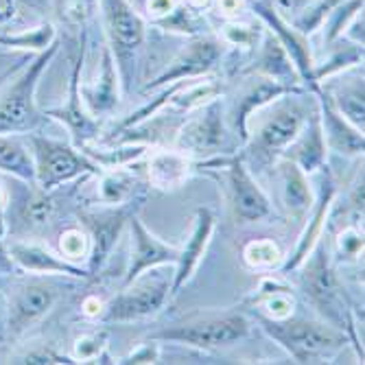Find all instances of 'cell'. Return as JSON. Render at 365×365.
<instances>
[{"instance_id":"1","label":"cell","mask_w":365,"mask_h":365,"mask_svg":"<svg viewBox=\"0 0 365 365\" xmlns=\"http://www.w3.org/2000/svg\"><path fill=\"white\" fill-rule=\"evenodd\" d=\"M295 272H300L297 287L304 293L307 302L317 311V315L324 322L344 330L363 361V348L359 344L354 324V309L350 307L348 293L344 289V282L335 269L333 256H330L324 239L313 247V252L302 260V264Z\"/></svg>"},{"instance_id":"2","label":"cell","mask_w":365,"mask_h":365,"mask_svg":"<svg viewBox=\"0 0 365 365\" xmlns=\"http://www.w3.org/2000/svg\"><path fill=\"white\" fill-rule=\"evenodd\" d=\"M252 317L295 363H328L346 348V344H350V337L344 330L324 319H307L297 315L287 319Z\"/></svg>"},{"instance_id":"3","label":"cell","mask_w":365,"mask_h":365,"mask_svg":"<svg viewBox=\"0 0 365 365\" xmlns=\"http://www.w3.org/2000/svg\"><path fill=\"white\" fill-rule=\"evenodd\" d=\"M252 333V319L241 311H223L195 315L184 322L164 326L149 335L155 341H169L199 350H223L247 339Z\"/></svg>"},{"instance_id":"4","label":"cell","mask_w":365,"mask_h":365,"mask_svg":"<svg viewBox=\"0 0 365 365\" xmlns=\"http://www.w3.org/2000/svg\"><path fill=\"white\" fill-rule=\"evenodd\" d=\"M57 51H59V42L42 51L11 81V86L0 94V134H11V136L33 134V131L42 127L46 114L40 112L38 108L36 90Z\"/></svg>"},{"instance_id":"5","label":"cell","mask_w":365,"mask_h":365,"mask_svg":"<svg viewBox=\"0 0 365 365\" xmlns=\"http://www.w3.org/2000/svg\"><path fill=\"white\" fill-rule=\"evenodd\" d=\"M103 16L106 44L110 46L116 68L127 92L134 79L138 53L147 40V20L136 11L129 0H96Z\"/></svg>"},{"instance_id":"6","label":"cell","mask_w":365,"mask_h":365,"mask_svg":"<svg viewBox=\"0 0 365 365\" xmlns=\"http://www.w3.org/2000/svg\"><path fill=\"white\" fill-rule=\"evenodd\" d=\"M171 284H173V272L169 276L155 269L140 274L136 280L123 284L120 293H116L108 304H103L98 322L129 324L158 315L173 295Z\"/></svg>"},{"instance_id":"7","label":"cell","mask_w":365,"mask_h":365,"mask_svg":"<svg viewBox=\"0 0 365 365\" xmlns=\"http://www.w3.org/2000/svg\"><path fill=\"white\" fill-rule=\"evenodd\" d=\"M29 143L33 162H36V184L44 190L53 192L79 178L101 173V167L71 143L38 134H33Z\"/></svg>"},{"instance_id":"8","label":"cell","mask_w":365,"mask_h":365,"mask_svg":"<svg viewBox=\"0 0 365 365\" xmlns=\"http://www.w3.org/2000/svg\"><path fill=\"white\" fill-rule=\"evenodd\" d=\"M210 167L223 171L225 175L227 202H230L232 217H235L237 223L241 225L260 223L274 215V206L269 202L267 192L260 188V184L252 175L243 155H230V158L219 155Z\"/></svg>"},{"instance_id":"9","label":"cell","mask_w":365,"mask_h":365,"mask_svg":"<svg viewBox=\"0 0 365 365\" xmlns=\"http://www.w3.org/2000/svg\"><path fill=\"white\" fill-rule=\"evenodd\" d=\"M227 129L221 96L190 112L173 136V149L195 160H208L227 153Z\"/></svg>"},{"instance_id":"10","label":"cell","mask_w":365,"mask_h":365,"mask_svg":"<svg viewBox=\"0 0 365 365\" xmlns=\"http://www.w3.org/2000/svg\"><path fill=\"white\" fill-rule=\"evenodd\" d=\"M307 108L300 101H295V98H287V101L278 103L254 134L252 149L258 155V160L278 162L293 145V140L300 136L302 127L307 125Z\"/></svg>"},{"instance_id":"11","label":"cell","mask_w":365,"mask_h":365,"mask_svg":"<svg viewBox=\"0 0 365 365\" xmlns=\"http://www.w3.org/2000/svg\"><path fill=\"white\" fill-rule=\"evenodd\" d=\"M227 44L217 36H192L186 46L167 63L164 68L149 86L147 90H158L162 86H169L175 81H188L210 75L217 66L223 61Z\"/></svg>"},{"instance_id":"12","label":"cell","mask_w":365,"mask_h":365,"mask_svg":"<svg viewBox=\"0 0 365 365\" xmlns=\"http://www.w3.org/2000/svg\"><path fill=\"white\" fill-rule=\"evenodd\" d=\"M131 212H136L134 206L123 204L106 206L103 210H88L81 215V223L90 235V254L86 260V269L90 272V278L101 274V269L106 267Z\"/></svg>"},{"instance_id":"13","label":"cell","mask_w":365,"mask_h":365,"mask_svg":"<svg viewBox=\"0 0 365 365\" xmlns=\"http://www.w3.org/2000/svg\"><path fill=\"white\" fill-rule=\"evenodd\" d=\"M83 59H86V36L81 42V53L73 63L71 71V83H68V98L61 108H53L46 110L44 114L48 118H55L57 123H61L66 129H68L71 140L77 149H86L90 145H94L98 140V134H101V123H98L96 116L90 114V110L86 108L83 98H81V71H83Z\"/></svg>"},{"instance_id":"14","label":"cell","mask_w":365,"mask_h":365,"mask_svg":"<svg viewBox=\"0 0 365 365\" xmlns=\"http://www.w3.org/2000/svg\"><path fill=\"white\" fill-rule=\"evenodd\" d=\"M254 16H258L260 24L267 26L276 40L282 44V48L287 51V55L291 57L293 66L297 75H300L302 83L307 90H311L315 86V61H313V53H311V44H309V38L302 36L300 31H297L289 20H284L274 7L269 0H252L247 5Z\"/></svg>"},{"instance_id":"15","label":"cell","mask_w":365,"mask_h":365,"mask_svg":"<svg viewBox=\"0 0 365 365\" xmlns=\"http://www.w3.org/2000/svg\"><path fill=\"white\" fill-rule=\"evenodd\" d=\"M127 223H129V232H131V250H129V260H127L123 284H129L131 280H136L140 274H145L149 269L175 267L180 247L158 239L143 223L138 212H131Z\"/></svg>"},{"instance_id":"16","label":"cell","mask_w":365,"mask_h":365,"mask_svg":"<svg viewBox=\"0 0 365 365\" xmlns=\"http://www.w3.org/2000/svg\"><path fill=\"white\" fill-rule=\"evenodd\" d=\"M59 300V287L51 280L33 278L20 282L11 295L9 304V333L22 335L26 330L44 319Z\"/></svg>"},{"instance_id":"17","label":"cell","mask_w":365,"mask_h":365,"mask_svg":"<svg viewBox=\"0 0 365 365\" xmlns=\"http://www.w3.org/2000/svg\"><path fill=\"white\" fill-rule=\"evenodd\" d=\"M322 173V184L317 188V195H315V202L304 219V230L300 235V241H297L293 254L282 262L280 272L282 274H289V272H295L297 267L302 264V260L313 252V247L324 239V230H326V221H328V212L335 204V197H337V184H335V178L330 173L328 164L319 169Z\"/></svg>"},{"instance_id":"18","label":"cell","mask_w":365,"mask_h":365,"mask_svg":"<svg viewBox=\"0 0 365 365\" xmlns=\"http://www.w3.org/2000/svg\"><path fill=\"white\" fill-rule=\"evenodd\" d=\"M315 96V103H317V114H319V123H322V131H324V140L328 145V149H333L341 155L348 158H359L363 155V131L356 129L352 123H348L339 110L335 108V103L330 101V94L328 90L317 83L311 90H307Z\"/></svg>"},{"instance_id":"19","label":"cell","mask_w":365,"mask_h":365,"mask_svg":"<svg viewBox=\"0 0 365 365\" xmlns=\"http://www.w3.org/2000/svg\"><path fill=\"white\" fill-rule=\"evenodd\" d=\"M217 227V215L210 208H197L195 210V219H192V230L190 237L186 241L184 247H180V256L173 267V284H171V293L178 295L195 276V272L202 264L206 250L212 241Z\"/></svg>"},{"instance_id":"20","label":"cell","mask_w":365,"mask_h":365,"mask_svg":"<svg viewBox=\"0 0 365 365\" xmlns=\"http://www.w3.org/2000/svg\"><path fill=\"white\" fill-rule=\"evenodd\" d=\"M9 254L20 272L33 274V276H63V278H90V272L81 264H75L48 250L42 243L31 241H14L9 243Z\"/></svg>"},{"instance_id":"21","label":"cell","mask_w":365,"mask_h":365,"mask_svg":"<svg viewBox=\"0 0 365 365\" xmlns=\"http://www.w3.org/2000/svg\"><path fill=\"white\" fill-rule=\"evenodd\" d=\"M147 184L162 192H173L182 188L197 169H204L206 160H195L178 149H151L147 151Z\"/></svg>"},{"instance_id":"22","label":"cell","mask_w":365,"mask_h":365,"mask_svg":"<svg viewBox=\"0 0 365 365\" xmlns=\"http://www.w3.org/2000/svg\"><path fill=\"white\" fill-rule=\"evenodd\" d=\"M291 94H300V92H295V90H291V88H287L274 79L252 75L250 83L237 96L235 110H232V125H235L239 140L250 143V118L254 112H258L262 106L278 101V98H282V96H291Z\"/></svg>"},{"instance_id":"23","label":"cell","mask_w":365,"mask_h":365,"mask_svg":"<svg viewBox=\"0 0 365 365\" xmlns=\"http://www.w3.org/2000/svg\"><path fill=\"white\" fill-rule=\"evenodd\" d=\"M81 98L86 108L90 110L92 116L103 118L108 114H112L118 103H120V94L123 90V81L116 68L114 55L110 51V46H103V55H101V68H98V75L92 83H81Z\"/></svg>"},{"instance_id":"24","label":"cell","mask_w":365,"mask_h":365,"mask_svg":"<svg viewBox=\"0 0 365 365\" xmlns=\"http://www.w3.org/2000/svg\"><path fill=\"white\" fill-rule=\"evenodd\" d=\"M245 73L274 79V81L295 90V92H300L304 88V83H302L300 75H297L291 57L287 55V51L282 48V44L276 40V36L269 29L262 31V38L258 42V55L252 61V66H247V68H245Z\"/></svg>"},{"instance_id":"25","label":"cell","mask_w":365,"mask_h":365,"mask_svg":"<svg viewBox=\"0 0 365 365\" xmlns=\"http://www.w3.org/2000/svg\"><path fill=\"white\" fill-rule=\"evenodd\" d=\"M326 151H328V145L324 140V131H322L317 103H315V110L307 118V125L302 127L300 136L293 140V145L287 149L282 158L295 162L307 175H313L326 164Z\"/></svg>"},{"instance_id":"26","label":"cell","mask_w":365,"mask_h":365,"mask_svg":"<svg viewBox=\"0 0 365 365\" xmlns=\"http://www.w3.org/2000/svg\"><path fill=\"white\" fill-rule=\"evenodd\" d=\"M278 173L282 184V204L289 210V215L297 221H304L313 202L315 192L311 188L309 175L297 167L295 162L280 158L278 160Z\"/></svg>"},{"instance_id":"27","label":"cell","mask_w":365,"mask_h":365,"mask_svg":"<svg viewBox=\"0 0 365 365\" xmlns=\"http://www.w3.org/2000/svg\"><path fill=\"white\" fill-rule=\"evenodd\" d=\"M250 313L267 319H287L295 315V295L289 284L278 278H262L258 291L247 300Z\"/></svg>"},{"instance_id":"28","label":"cell","mask_w":365,"mask_h":365,"mask_svg":"<svg viewBox=\"0 0 365 365\" xmlns=\"http://www.w3.org/2000/svg\"><path fill=\"white\" fill-rule=\"evenodd\" d=\"M101 180L96 186V197L103 206H123V204H134V199L140 188V178L129 171L127 167L118 169H103Z\"/></svg>"},{"instance_id":"29","label":"cell","mask_w":365,"mask_h":365,"mask_svg":"<svg viewBox=\"0 0 365 365\" xmlns=\"http://www.w3.org/2000/svg\"><path fill=\"white\" fill-rule=\"evenodd\" d=\"M0 173H7L18 182L36 184L33 153L11 134H0Z\"/></svg>"},{"instance_id":"30","label":"cell","mask_w":365,"mask_h":365,"mask_svg":"<svg viewBox=\"0 0 365 365\" xmlns=\"http://www.w3.org/2000/svg\"><path fill=\"white\" fill-rule=\"evenodd\" d=\"M22 186H24V190L18 202L20 204L18 206L20 221L31 230L48 225L55 215V199H53L51 190H44L38 184H26V182H22Z\"/></svg>"},{"instance_id":"31","label":"cell","mask_w":365,"mask_h":365,"mask_svg":"<svg viewBox=\"0 0 365 365\" xmlns=\"http://www.w3.org/2000/svg\"><path fill=\"white\" fill-rule=\"evenodd\" d=\"M328 90V88H326ZM330 101L335 103V108L339 110V114L352 123L356 129L363 131L365 127V103H363V79L356 83H348L341 86L337 90H328Z\"/></svg>"},{"instance_id":"32","label":"cell","mask_w":365,"mask_h":365,"mask_svg":"<svg viewBox=\"0 0 365 365\" xmlns=\"http://www.w3.org/2000/svg\"><path fill=\"white\" fill-rule=\"evenodd\" d=\"M243 260H245L247 267H252V269L272 272V269H280L282 267L284 252L272 239H256V241H250L243 247Z\"/></svg>"},{"instance_id":"33","label":"cell","mask_w":365,"mask_h":365,"mask_svg":"<svg viewBox=\"0 0 365 365\" xmlns=\"http://www.w3.org/2000/svg\"><path fill=\"white\" fill-rule=\"evenodd\" d=\"M57 42V31L53 24H40L29 31H20L16 36H0V44L7 48H24V51H46Z\"/></svg>"},{"instance_id":"34","label":"cell","mask_w":365,"mask_h":365,"mask_svg":"<svg viewBox=\"0 0 365 365\" xmlns=\"http://www.w3.org/2000/svg\"><path fill=\"white\" fill-rule=\"evenodd\" d=\"M262 26L260 24H250V22H243L239 18H232L225 22V26L221 29V40L227 44V46H235V48H245V51H252L258 46L260 38H262Z\"/></svg>"},{"instance_id":"35","label":"cell","mask_w":365,"mask_h":365,"mask_svg":"<svg viewBox=\"0 0 365 365\" xmlns=\"http://www.w3.org/2000/svg\"><path fill=\"white\" fill-rule=\"evenodd\" d=\"M57 250L59 256H63L66 260H71L75 264H79L81 260H88L90 254V235L86 227L79 225H71V227H63L59 241H57Z\"/></svg>"},{"instance_id":"36","label":"cell","mask_w":365,"mask_h":365,"mask_svg":"<svg viewBox=\"0 0 365 365\" xmlns=\"http://www.w3.org/2000/svg\"><path fill=\"white\" fill-rule=\"evenodd\" d=\"M339 3H344V0H309V5L297 14L293 18V26L302 33V36H311V33H315L317 29L324 26L326 18L330 16V11H333Z\"/></svg>"},{"instance_id":"37","label":"cell","mask_w":365,"mask_h":365,"mask_svg":"<svg viewBox=\"0 0 365 365\" xmlns=\"http://www.w3.org/2000/svg\"><path fill=\"white\" fill-rule=\"evenodd\" d=\"M106 348H108V330H94V333H88L75 341L73 359L77 363H90L101 359Z\"/></svg>"},{"instance_id":"38","label":"cell","mask_w":365,"mask_h":365,"mask_svg":"<svg viewBox=\"0 0 365 365\" xmlns=\"http://www.w3.org/2000/svg\"><path fill=\"white\" fill-rule=\"evenodd\" d=\"M94 9H98L96 0H61L59 18H61V22H66L73 29H86Z\"/></svg>"},{"instance_id":"39","label":"cell","mask_w":365,"mask_h":365,"mask_svg":"<svg viewBox=\"0 0 365 365\" xmlns=\"http://www.w3.org/2000/svg\"><path fill=\"white\" fill-rule=\"evenodd\" d=\"M16 363H31V365H61V363H77L73 354H63L53 346H40L36 350L26 352Z\"/></svg>"},{"instance_id":"40","label":"cell","mask_w":365,"mask_h":365,"mask_svg":"<svg viewBox=\"0 0 365 365\" xmlns=\"http://www.w3.org/2000/svg\"><path fill=\"white\" fill-rule=\"evenodd\" d=\"M337 247H339V256L341 258L359 260V256L363 254V230L359 225L346 227L341 235L337 237Z\"/></svg>"},{"instance_id":"41","label":"cell","mask_w":365,"mask_h":365,"mask_svg":"<svg viewBox=\"0 0 365 365\" xmlns=\"http://www.w3.org/2000/svg\"><path fill=\"white\" fill-rule=\"evenodd\" d=\"M180 5H182V0H145V11H147V18L158 26L162 20H167Z\"/></svg>"},{"instance_id":"42","label":"cell","mask_w":365,"mask_h":365,"mask_svg":"<svg viewBox=\"0 0 365 365\" xmlns=\"http://www.w3.org/2000/svg\"><path fill=\"white\" fill-rule=\"evenodd\" d=\"M160 359V344L155 339H149L147 344H140L136 350H131L127 356L118 359L116 363H158Z\"/></svg>"},{"instance_id":"43","label":"cell","mask_w":365,"mask_h":365,"mask_svg":"<svg viewBox=\"0 0 365 365\" xmlns=\"http://www.w3.org/2000/svg\"><path fill=\"white\" fill-rule=\"evenodd\" d=\"M20 269L16 267V262L9 254V245L0 237V278H9L14 274H18Z\"/></svg>"},{"instance_id":"44","label":"cell","mask_w":365,"mask_h":365,"mask_svg":"<svg viewBox=\"0 0 365 365\" xmlns=\"http://www.w3.org/2000/svg\"><path fill=\"white\" fill-rule=\"evenodd\" d=\"M215 5L219 7V11L227 18V20H232V18H239V11L243 9V7H247L243 0H215Z\"/></svg>"},{"instance_id":"45","label":"cell","mask_w":365,"mask_h":365,"mask_svg":"<svg viewBox=\"0 0 365 365\" xmlns=\"http://www.w3.org/2000/svg\"><path fill=\"white\" fill-rule=\"evenodd\" d=\"M182 3L197 16H204L206 11L215 7V0H182Z\"/></svg>"},{"instance_id":"46","label":"cell","mask_w":365,"mask_h":365,"mask_svg":"<svg viewBox=\"0 0 365 365\" xmlns=\"http://www.w3.org/2000/svg\"><path fill=\"white\" fill-rule=\"evenodd\" d=\"M101 311H103V304L98 302V297H88V300L83 302V313H86L88 317H96V319H98Z\"/></svg>"},{"instance_id":"47","label":"cell","mask_w":365,"mask_h":365,"mask_svg":"<svg viewBox=\"0 0 365 365\" xmlns=\"http://www.w3.org/2000/svg\"><path fill=\"white\" fill-rule=\"evenodd\" d=\"M287 3H289V5H291V7H295V5H297V3H300V0H287Z\"/></svg>"},{"instance_id":"48","label":"cell","mask_w":365,"mask_h":365,"mask_svg":"<svg viewBox=\"0 0 365 365\" xmlns=\"http://www.w3.org/2000/svg\"><path fill=\"white\" fill-rule=\"evenodd\" d=\"M7 18V14H3V11H0V20H5Z\"/></svg>"},{"instance_id":"49","label":"cell","mask_w":365,"mask_h":365,"mask_svg":"<svg viewBox=\"0 0 365 365\" xmlns=\"http://www.w3.org/2000/svg\"><path fill=\"white\" fill-rule=\"evenodd\" d=\"M243 3H245V5H250V3H252V0H243Z\"/></svg>"}]
</instances>
